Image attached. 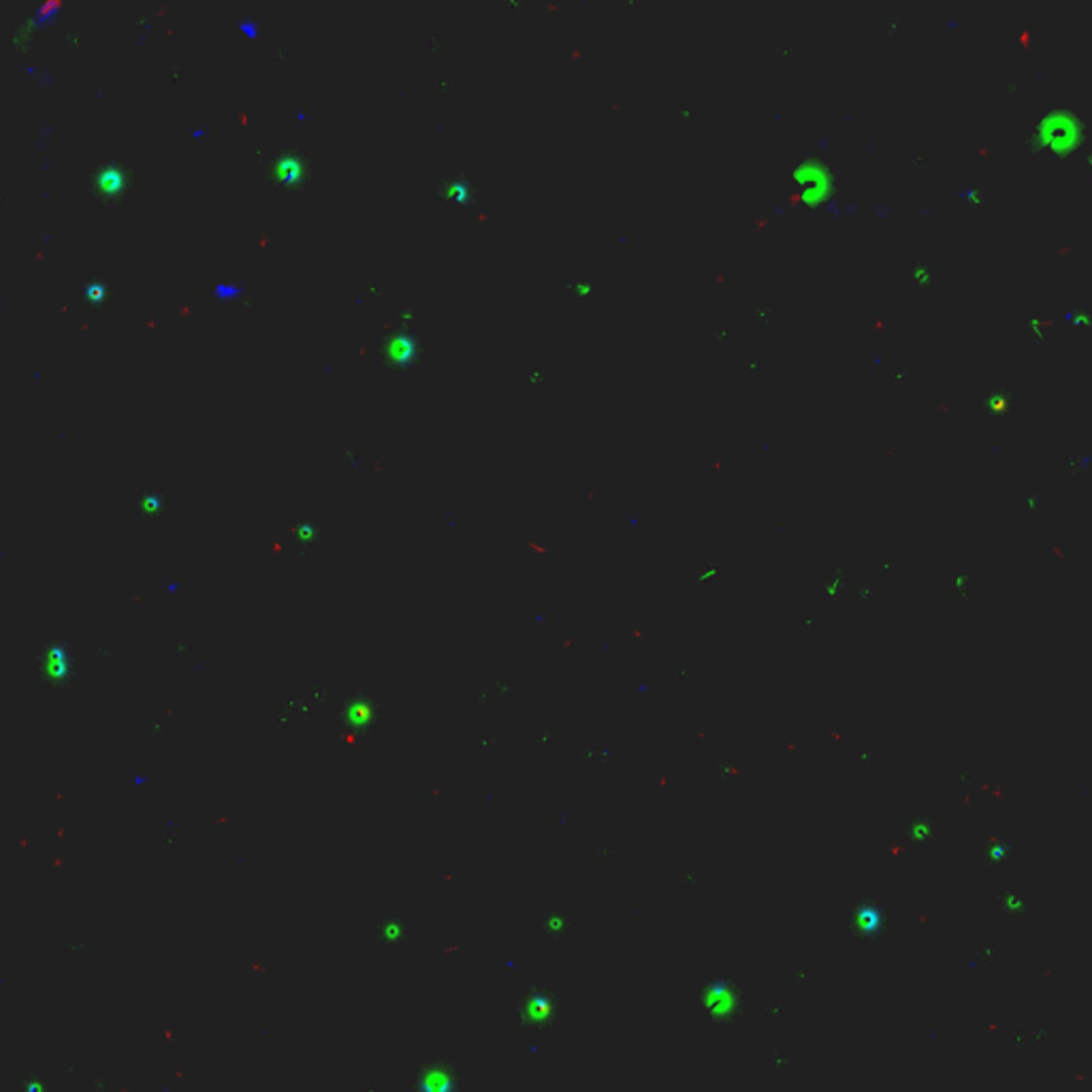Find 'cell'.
<instances>
[{
	"label": "cell",
	"instance_id": "cell-1",
	"mask_svg": "<svg viewBox=\"0 0 1092 1092\" xmlns=\"http://www.w3.org/2000/svg\"><path fill=\"white\" fill-rule=\"evenodd\" d=\"M794 180H796V183H798L800 197L805 199L806 203H817V200L826 197V194L830 192V188H832V175H830V169L817 158H809L796 166Z\"/></svg>",
	"mask_w": 1092,
	"mask_h": 1092
}]
</instances>
